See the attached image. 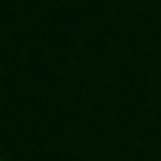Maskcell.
I'll use <instances>...</instances> for the list:
<instances>
[{
    "label": "cell",
    "mask_w": 161,
    "mask_h": 161,
    "mask_svg": "<svg viewBox=\"0 0 161 161\" xmlns=\"http://www.w3.org/2000/svg\"><path fill=\"white\" fill-rule=\"evenodd\" d=\"M0 161H5V158H0Z\"/></svg>",
    "instance_id": "cell-1"
}]
</instances>
